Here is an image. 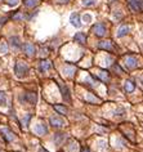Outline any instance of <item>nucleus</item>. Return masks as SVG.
I'll return each mask as SVG.
<instances>
[{
  "label": "nucleus",
  "mask_w": 143,
  "mask_h": 152,
  "mask_svg": "<svg viewBox=\"0 0 143 152\" xmlns=\"http://www.w3.org/2000/svg\"><path fill=\"white\" fill-rule=\"evenodd\" d=\"M26 99H27V102L28 103H31V105H35L36 103V94L35 93H26Z\"/></svg>",
  "instance_id": "16"
},
{
  "label": "nucleus",
  "mask_w": 143,
  "mask_h": 152,
  "mask_svg": "<svg viewBox=\"0 0 143 152\" xmlns=\"http://www.w3.org/2000/svg\"><path fill=\"white\" fill-rule=\"evenodd\" d=\"M134 88H135L134 83L130 81V80H126V81H125V90H126V92H128V93H132L133 90H134Z\"/></svg>",
  "instance_id": "18"
},
{
  "label": "nucleus",
  "mask_w": 143,
  "mask_h": 152,
  "mask_svg": "<svg viewBox=\"0 0 143 152\" xmlns=\"http://www.w3.org/2000/svg\"><path fill=\"white\" fill-rule=\"evenodd\" d=\"M39 3V0H23V4L27 6V8H34Z\"/></svg>",
  "instance_id": "19"
},
{
  "label": "nucleus",
  "mask_w": 143,
  "mask_h": 152,
  "mask_svg": "<svg viewBox=\"0 0 143 152\" xmlns=\"http://www.w3.org/2000/svg\"><path fill=\"white\" fill-rule=\"evenodd\" d=\"M99 76H101V79H102L103 81H108V80H110V77H108V75H107V72H106V71H103V70L99 71Z\"/></svg>",
  "instance_id": "23"
},
{
  "label": "nucleus",
  "mask_w": 143,
  "mask_h": 152,
  "mask_svg": "<svg viewBox=\"0 0 143 152\" xmlns=\"http://www.w3.org/2000/svg\"><path fill=\"white\" fill-rule=\"evenodd\" d=\"M50 69H52L50 61L44 59V61H41V62H40V70L43 71V72H45V71H48V70H50Z\"/></svg>",
  "instance_id": "13"
},
{
  "label": "nucleus",
  "mask_w": 143,
  "mask_h": 152,
  "mask_svg": "<svg viewBox=\"0 0 143 152\" xmlns=\"http://www.w3.org/2000/svg\"><path fill=\"white\" fill-rule=\"evenodd\" d=\"M130 6L134 11H142V0H130Z\"/></svg>",
  "instance_id": "14"
},
{
  "label": "nucleus",
  "mask_w": 143,
  "mask_h": 152,
  "mask_svg": "<svg viewBox=\"0 0 143 152\" xmlns=\"http://www.w3.org/2000/svg\"><path fill=\"white\" fill-rule=\"evenodd\" d=\"M39 152H48V151H47V150H44L43 147H40V148H39Z\"/></svg>",
  "instance_id": "31"
},
{
  "label": "nucleus",
  "mask_w": 143,
  "mask_h": 152,
  "mask_svg": "<svg viewBox=\"0 0 143 152\" xmlns=\"http://www.w3.org/2000/svg\"><path fill=\"white\" fill-rule=\"evenodd\" d=\"M58 1H59V3H67L69 0H58Z\"/></svg>",
  "instance_id": "33"
},
{
  "label": "nucleus",
  "mask_w": 143,
  "mask_h": 152,
  "mask_svg": "<svg viewBox=\"0 0 143 152\" xmlns=\"http://www.w3.org/2000/svg\"><path fill=\"white\" fill-rule=\"evenodd\" d=\"M14 71H16V75L18 77H25L28 74V66L25 62H22V61H17Z\"/></svg>",
  "instance_id": "1"
},
{
  "label": "nucleus",
  "mask_w": 143,
  "mask_h": 152,
  "mask_svg": "<svg viewBox=\"0 0 143 152\" xmlns=\"http://www.w3.org/2000/svg\"><path fill=\"white\" fill-rule=\"evenodd\" d=\"M6 52H8V45L5 43H3V41H0V53L5 54Z\"/></svg>",
  "instance_id": "24"
},
{
  "label": "nucleus",
  "mask_w": 143,
  "mask_h": 152,
  "mask_svg": "<svg viewBox=\"0 0 143 152\" xmlns=\"http://www.w3.org/2000/svg\"><path fill=\"white\" fill-rule=\"evenodd\" d=\"M58 86H59V89H61V93H62V97H63V99L66 102H71V95H70V90L69 88H67L66 85H63L61 81H58Z\"/></svg>",
  "instance_id": "3"
},
{
  "label": "nucleus",
  "mask_w": 143,
  "mask_h": 152,
  "mask_svg": "<svg viewBox=\"0 0 143 152\" xmlns=\"http://www.w3.org/2000/svg\"><path fill=\"white\" fill-rule=\"evenodd\" d=\"M86 101L88 102H92V103H96V102H101V99L99 98H96V97H94L92 93H89L88 97H86Z\"/></svg>",
  "instance_id": "21"
},
{
  "label": "nucleus",
  "mask_w": 143,
  "mask_h": 152,
  "mask_svg": "<svg viewBox=\"0 0 143 152\" xmlns=\"http://www.w3.org/2000/svg\"><path fill=\"white\" fill-rule=\"evenodd\" d=\"M6 105V95L4 92H0V106H5Z\"/></svg>",
  "instance_id": "22"
},
{
  "label": "nucleus",
  "mask_w": 143,
  "mask_h": 152,
  "mask_svg": "<svg viewBox=\"0 0 143 152\" xmlns=\"http://www.w3.org/2000/svg\"><path fill=\"white\" fill-rule=\"evenodd\" d=\"M81 152H89V150H88V148H83V150H81Z\"/></svg>",
  "instance_id": "32"
},
{
  "label": "nucleus",
  "mask_w": 143,
  "mask_h": 152,
  "mask_svg": "<svg viewBox=\"0 0 143 152\" xmlns=\"http://www.w3.org/2000/svg\"><path fill=\"white\" fill-rule=\"evenodd\" d=\"M12 18L14 19V21H22V19H23V14H22L21 12H17L16 14L12 16Z\"/></svg>",
  "instance_id": "25"
},
{
  "label": "nucleus",
  "mask_w": 143,
  "mask_h": 152,
  "mask_svg": "<svg viewBox=\"0 0 143 152\" xmlns=\"http://www.w3.org/2000/svg\"><path fill=\"white\" fill-rule=\"evenodd\" d=\"M126 66L129 67V69H135V67L138 66V62H137V58L135 57H133V56H130V57H126Z\"/></svg>",
  "instance_id": "8"
},
{
  "label": "nucleus",
  "mask_w": 143,
  "mask_h": 152,
  "mask_svg": "<svg viewBox=\"0 0 143 152\" xmlns=\"http://www.w3.org/2000/svg\"><path fill=\"white\" fill-rule=\"evenodd\" d=\"M70 22H71V25L75 26V27H77V28L81 26L80 17H79V14H77V13H72V14L70 16Z\"/></svg>",
  "instance_id": "5"
},
{
  "label": "nucleus",
  "mask_w": 143,
  "mask_h": 152,
  "mask_svg": "<svg viewBox=\"0 0 143 152\" xmlns=\"http://www.w3.org/2000/svg\"><path fill=\"white\" fill-rule=\"evenodd\" d=\"M9 40H11V45L13 47V49L17 50V49L21 48V41H19V37L18 36H12Z\"/></svg>",
  "instance_id": "11"
},
{
  "label": "nucleus",
  "mask_w": 143,
  "mask_h": 152,
  "mask_svg": "<svg viewBox=\"0 0 143 152\" xmlns=\"http://www.w3.org/2000/svg\"><path fill=\"white\" fill-rule=\"evenodd\" d=\"M129 30H130V27H129V26H126V25L121 26V27L119 28L118 36H119V37H122V36H125V35H126V34H128V32H129Z\"/></svg>",
  "instance_id": "15"
},
{
  "label": "nucleus",
  "mask_w": 143,
  "mask_h": 152,
  "mask_svg": "<svg viewBox=\"0 0 143 152\" xmlns=\"http://www.w3.org/2000/svg\"><path fill=\"white\" fill-rule=\"evenodd\" d=\"M63 71H64V72H66L69 76H72V75H74V72H75V67L69 66V64H67V66L63 69Z\"/></svg>",
  "instance_id": "20"
},
{
  "label": "nucleus",
  "mask_w": 143,
  "mask_h": 152,
  "mask_svg": "<svg viewBox=\"0 0 143 152\" xmlns=\"http://www.w3.org/2000/svg\"><path fill=\"white\" fill-rule=\"evenodd\" d=\"M30 119H31V115H30V114H27V115L25 116V119H23V120H22V124H23L25 127H27V122L30 121Z\"/></svg>",
  "instance_id": "28"
},
{
  "label": "nucleus",
  "mask_w": 143,
  "mask_h": 152,
  "mask_svg": "<svg viewBox=\"0 0 143 152\" xmlns=\"http://www.w3.org/2000/svg\"><path fill=\"white\" fill-rule=\"evenodd\" d=\"M83 19H84V22H86V23H89V22L92 21V16H90V14H84Z\"/></svg>",
  "instance_id": "29"
},
{
  "label": "nucleus",
  "mask_w": 143,
  "mask_h": 152,
  "mask_svg": "<svg viewBox=\"0 0 143 152\" xmlns=\"http://www.w3.org/2000/svg\"><path fill=\"white\" fill-rule=\"evenodd\" d=\"M35 133L39 134V135H44L48 133V128L47 125L43 124V122H40V124H38L36 127H35Z\"/></svg>",
  "instance_id": "6"
},
{
  "label": "nucleus",
  "mask_w": 143,
  "mask_h": 152,
  "mask_svg": "<svg viewBox=\"0 0 143 152\" xmlns=\"http://www.w3.org/2000/svg\"><path fill=\"white\" fill-rule=\"evenodd\" d=\"M92 31L97 35V36H105L106 35V26L103 23H96L93 26Z\"/></svg>",
  "instance_id": "2"
},
{
  "label": "nucleus",
  "mask_w": 143,
  "mask_h": 152,
  "mask_svg": "<svg viewBox=\"0 0 143 152\" xmlns=\"http://www.w3.org/2000/svg\"><path fill=\"white\" fill-rule=\"evenodd\" d=\"M50 124L53 125L54 128H62L66 122L62 117H59V116H52L50 117Z\"/></svg>",
  "instance_id": "4"
},
{
  "label": "nucleus",
  "mask_w": 143,
  "mask_h": 152,
  "mask_svg": "<svg viewBox=\"0 0 143 152\" xmlns=\"http://www.w3.org/2000/svg\"><path fill=\"white\" fill-rule=\"evenodd\" d=\"M54 110H56L57 112H59V114H62V115H66L67 112H69L67 107H64V106H62V105H54Z\"/></svg>",
  "instance_id": "17"
},
{
  "label": "nucleus",
  "mask_w": 143,
  "mask_h": 152,
  "mask_svg": "<svg viewBox=\"0 0 143 152\" xmlns=\"http://www.w3.org/2000/svg\"><path fill=\"white\" fill-rule=\"evenodd\" d=\"M1 133H3V135H4L5 137V139L8 141V142H12L13 139H14L16 138V135L12 133L11 130H9V129H6V128H4V129H1Z\"/></svg>",
  "instance_id": "10"
},
{
  "label": "nucleus",
  "mask_w": 143,
  "mask_h": 152,
  "mask_svg": "<svg viewBox=\"0 0 143 152\" xmlns=\"http://www.w3.org/2000/svg\"><path fill=\"white\" fill-rule=\"evenodd\" d=\"M74 39L80 44H85L86 43V36H85V34H83V32H77V34H75Z\"/></svg>",
  "instance_id": "12"
},
{
  "label": "nucleus",
  "mask_w": 143,
  "mask_h": 152,
  "mask_svg": "<svg viewBox=\"0 0 143 152\" xmlns=\"http://www.w3.org/2000/svg\"><path fill=\"white\" fill-rule=\"evenodd\" d=\"M62 138H63V135H62V134H61V133H58V134L56 135V142H57V143H58V144H59V142H61V141H62Z\"/></svg>",
  "instance_id": "30"
},
{
  "label": "nucleus",
  "mask_w": 143,
  "mask_h": 152,
  "mask_svg": "<svg viewBox=\"0 0 143 152\" xmlns=\"http://www.w3.org/2000/svg\"><path fill=\"white\" fill-rule=\"evenodd\" d=\"M98 47L101 48V49H105V50H108V52L113 50L112 43H111V41H108V40H106V41H99Z\"/></svg>",
  "instance_id": "9"
},
{
  "label": "nucleus",
  "mask_w": 143,
  "mask_h": 152,
  "mask_svg": "<svg viewBox=\"0 0 143 152\" xmlns=\"http://www.w3.org/2000/svg\"><path fill=\"white\" fill-rule=\"evenodd\" d=\"M96 1L97 0H83V4L85 6H92V5L96 4Z\"/></svg>",
  "instance_id": "26"
},
{
  "label": "nucleus",
  "mask_w": 143,
  "mask_h": 152,
  "mask_svg": "<svg viewBox=\"0 0 143 152\" xmlns=\"http://www.w3.org/2000/svg\"><path fill=\"white\" fill-rule=\"evenodd\" d=\"M23 52L27 54V56L31 57V56H34V54H35V47L31 43H26L23 45Z\"/></svg>",
  "instance_id": "7"
},
{
  "label": "nucleus",
  "mask_w": 143,
  "mask_h": 152,
  "mask_svg": "<svg viewBox=\"0 0 143 152\" xmlns=\"http://www.w3.org/2000/svg\"><path fill=\"white\" fill-rule=\"evenodd\" d=\"M5 1H6V4H8L9 6H16L18 4L19 0H5Z\"/></svg>",
  "instance_id": "27"
}]
</instances>
